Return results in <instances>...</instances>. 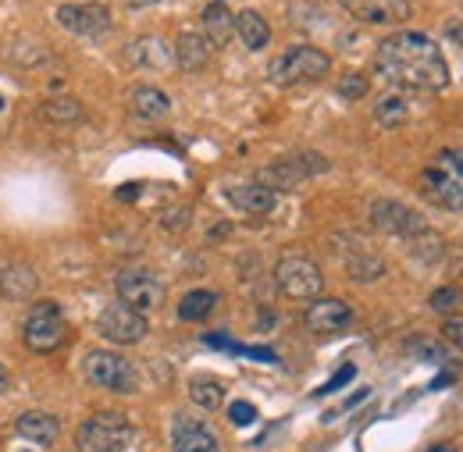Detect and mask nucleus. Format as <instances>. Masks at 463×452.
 I'll return each mask as SVG.
<instances>
[{"mask_svg": "<svg viewBox=\"0 0 463 452\" xmlns=\"http://www.w3.org/2000/svg\"><path fill=\"white\" fill-rule=\"evenodd\" d=\"M374 68L400 93H442L449 86V64L442 47L424 33H392L378 43Z\"/></svg>", "mask_w": 463, "mask_h": 452, "instance_id": "obj_1", "label": "nucleus"}, {"mask_svg": "<svg viewBox=\"0 0 463 452\" xmlns=\"http://www.w3.org/2000/svg\"><path fill=\"white\" fill-rule=\"evenodd\" d=\"M132 438H136V428L118 410H100V413L86 417L75 431L79 452H125L132 446Z\"/></svg>", "mask_w": 463, "mask_h": 452, "instance_id": "obj_2", "label": "nucleus"}, {"mask_svg": "<svg viewBox=\"0 0 463 452\" xmlns=\"http://www.w3.org/2000/svg\"><path fill=\"white\" fill-rule=\"evenodd\" d=\"M82 374L90 378V385L108 389V392H121V396L139 389V367L115 349H90L82 356Z\"/></svg>", "mask_w": 463, "mask_h": 452, "instance_id": "obj_3", "label": "nucleus"}, {"mask_svg": "<svg viewBox=\"0 0 463 452\" xmlns=\"http://www.w3.org/2000/svg\"><path fill=\"white\" fill-rule=\"evenodd\" d=\"M332 71V57L325 54L321 47H310V43H299V47H289L282 57L271 61V82L275 86H299V82H317Z\"/></svg>", "mask_w": 463, "mask_h": 452, "instance_id": "obj_4", "label": "nucleus"}, {"mask_svg": "<svg viewBox=\"0 0 463 452\" xmlns=\"http://www.w3.org/2000/svg\"><path fill=\"white\" fill-rule=\"evenodd\" d=\"M275 285H279V292L286 296V299H296V303H314V299H321V292H325V275H321V268L310 260V257H303V253H286L279 264H275Z\"/></svg>", "mask_w": 463, "mask_h": 452, "instance_id": "obj_5", "label": "nucleus"}, {"mask_svg": "<svg viewBox=\"0 0 463 452\" xmlns=\"http://www.w3.org/2000/svg\"><path fill=\"white\" fill-rule=\"evenodd\" d=\"M68 332L71 328H68V321H64V314H61V306L54 299L36 303L29 310L25 325H22V339H25V345L33 353H54V349H61L68 342Z\"/></svg>", "mask_w": 463, "mask_h": 452, "instance_id": "obj_6", "label": "nucleus"}, {"mask_svg": "<svg viewBox=\"0 0 463 452\" xmlns=\"http://www.w3.org/2000/svg\"><path fill=\"white\" fill-rule=\"evenodd\" d=\"M115 292L118 303L139 310L143 317L165 306V282L154 271H146V268H125L115 278Z\"/></svg>", "mask_w": 463, "mask_h": 452, "instance_id": "obj_7", "label": "nucleus"}, {"mask_svg": "<svg viewBox=\"0 0 463 452\" xmlns=\"http://www.w3.org/2000/svg\"><path fill=\"white\" fill-rule=\"evenodd\" d=\"M58 22L71 33V36H82V40H100L111 33L115 18H111V7L100 4V0H86V4H61L58 7Z\"/></svg>", "mask_w": 463, "mask_h": 452, "instance_id": "obj_8", "label": "nucleus"}, {"mask_svg": "<svg viewBox=\"0 0 463 452\" xmlns=\"http://www.w3.org/2000/svg\"><path fill=\"white\" fill-rule=\"evenodd\" d=\"M371 225L378 228V231H385V235H396V239H403L406 242V239L428 231V218H424L420 211L406 207L403 200H389V196H382V200L371 203Z\"/></svg>", "mask_w": 463, "mask_h": 452, "instance_id": "obj_9", "label": "nucleus"}, {"mask_svg": "<svg viewBox=\"0 0 463 452\" xmlns=\"http://www.w3.org/2000/svg\"><path fill=\"white\" fill-rule=\"evenodd\" d=\"M97 328H100V335L111 342V345H139V342L150 335V321L139 310L125 306V303L104 306Z\"/></svg>", "mask_w": 463, "mask_h": 452, "instance_id": "obj_10", "label": "nucleus"}, {"mask_svg": "<svg viewBox=\"0 0 463 452\" xmlns=\"http://www.w3.org/2000/svg\"><path fill=\"white\" fill-rule=\"evenodd\" d=\"M339 253H343V264H346V275L353 282L367 285V282H378L385 275V260L378 257L374 246H367L360 235H339L335 239Z\"/></svg>", "mask_w": 463, "mask_h": 452, "instance_id": "obj_11", "label": "nucleus"}, {"mask_svg": "<svg viewBox=\"0 0 463 452\" xmlns=\"http://www.w3.org/2000/svg\"><path fill=\"white\" fill-rule=\"evenodd\" d=\"M339 7L364 25H400L413 11L410 0H339Z\"/></svg>", "mask_w": 463, "mask_h": 452, "instance_id": "obj_12", "label": "nucleus"}, {"mask_svg": "<svg viewBox=\"0 0 463 452\" xmlns=\"http://www.w3.org/2000/svg\"><path fill=\"white\" fill-rule=\"evenodd\" d=\"M303 321H307V328L314 335H339L343 328L353 325V306L346 299H314L307 306Z\"/></svg>", "mask_w": 463, "mask_h": 452, "instance_id": "obj_13", "label": "nucleus"}, {"mask_svg": "<svg viewBox=\"0 0 463 452\" xmlns=\"http://www.w3.org/2000/svg\"><path fill=\"white\" fill-rule=\"evenodd\" d=\"M420 193L428 203L442 211H463V178L442 168H428L420 174Z\"/></svg>", "mask_w": 463, "mask_h": 452, "instance_id": "obj_14", "label": "nucleus"}, {"mask_svg": "<svg viewBox=\"0 0 463 452\" xmlns=\"http://www.w3.org/2000/svg\"><path fill=\"white\" fill-rule=\"evenodd\" d=\"M172 452H222V446H218V435L203 420L178 413L172 424Z\"/></svg>", "mask_w": 463, "mask_h": 452, "instance_id": "obj_15", "label": "nucleus"}, {"mask_svg": "<svg viewBox=\"0 0 463 452\" xmlns=\"http://www.w3.org/2000/svg\"><path fill=\"white\" fill-rule=\"evenodd\" d=\"M229 203L239 207L242 214H253V218H264L279 207V193L264 189L260 182H242V185H229Z\"/></svg>", "mask_w": 463, "mask_h": 452, "instance_id": "obj_16", "label": "nucleus"}, {"mask_svg": "<svg viewBox=\"0 0 463 452\" xmlns=\"http://www.w3.org/2000/svg\"><path fill=\"white\" fill-rule=\"evenodd\" d=\"M14 431L25 438V442H36V446H54L61 438V420L47 410H29L14 420Z\"/></svg>", "mask_w": 463, "mask_h": 452, "instance_id": "obj_17", "label": "nucleus"}, {"mask_svg": "<svg viewBox=\"0 0 463 452\" xmlns=\"http://www.w3.org/2000/svg\"><path fill=\"white\" fill-rule=\"evenodd\" d=\"M125 61L132 68H168V64H175V54L161 36H139L125 47Z\"/></svg>", "mask_w": 463, "mask_h": 452, "instance_id": "obj_18", "label": "nucleus"}, {"mask_svg": "<svg viewBox=\"0 0 463 452\" xmlns=\"http://www.w3.org/2000/svg\"><path fill=\"white\" fill-rule=\"evenodd\" d=\"M406 349H410L417 360L435 363V367H442V371H457V367H460L457 349H453L446 339H431V335H410V339H406Z\"/></svg>", "mask_w": 463, "mask_h": 452, "instance_id": "obj_19", "label": "nucleus"}, {"mask_svg": "<svg viewBox=\"0 0 463 452\" xmlns=\"http://www.w3.org/2000/svg\"><path fill=\"white\" fill-rule=\"evenodd\" d=\"M211 43L203 40V33H178V40H175L172 54H175V64L182 68V71H203L207 64H211Z\"/></svg>", "mask_w": 463, "mask_h": 452, "instance_id": "obj_20", "label": "nucleus"}, {"mask_svg": "<svg viewBox=\"0 0 463 452\" xmlns=\"http://www.w3.org/2000/svg\"><path fill=\"white\" fill-rule=\"evenodd\" d=\"M36 288H40V275L29 264H7L0 271V296L11 299V303H22V299L36 296Z\"/></svg>", "mask_w": 463, "mask_h": 452, "instance_id": "obj_21", "label": "nucleus"}, {"mask_svg": "<svg viewBox=\"0 0 463 452\" xmlns=\"http://www.w3.org/2000/svg\"><path fill=\"white\" fill-rule=\"evenodd\" d=\"M232 36H235V14L225 7V0H214L207 11H203V40L211 47H229Z\"/></svg>", "mask_w": 463, "mask_h": 452, "instance_id": "obj_22", "label": "nucleus"}, {"mask_svg": "<svg viewBox=\"0 0 463 452\" xmlns=\"http://www.w3.org/2000/svg\"><path fill=\"white\" fill-rule=\"evenodd\" d=\"M235 36L242 40L246 51H264L271 43V25H268V18L260 11L246 7V11L235 14Z\"/></svg>", "mask_w": 463, "mask_h": 452, "instance_id": "obj_23", "label": "nucleus"}, {"mask_svg": "<svg viewBox=\"0 0 463 452\" xmlns=\"http://www.w3.org/2000/svg\"><path fill=\"white\" fill-rule=\"evenodd\" d=\"M303 178H307V174L296 168V161L286 157V161H271V165H264L253 182H260V185H264V189H271V193H292Z\"/></svg>", "mask_w": 463, "mask_h": 452, "instance_id": "obj_24", "label": "nucleus"}, {"mask_svg": "<svg viewBox=\"0 0 463 452\" xmlns=\"http://www.w3.org/2000/svg\"><path fill=\"white\" fill-rule=\"evenodd\" d=\"M132 111L139 114L143 121H161V118L172 114V100L157 86H136L132 89Z\"/></svg>", "mask_w": 463, "mask_h": 452, "instance_id": "obj_25", "label": "nucleus"}, {"mask_svg": "<svg viewBox=\"0 0 463 452\" xmlns=\"http://www.w3.org/2000/svg\"><path fill=\"white\" fill-rule=\"evenodd\" d=\"M214 306H218V292H211V288H193V292H185V296L178 299V317L189 321V325H196V321H207V317L214 314Z\"/></svg>", "mask_w": 463, "mask_h": 452, "instance_id": "obj_26", "label": "nucleus"}, {"mask_svg": "<svg viewBox=\"0 0 463 452\" xmlns=\"http://www.w3.org/2000/svg\"><path fill=\"white\" fill-rule=\"evenodd\" d=\"M40 114L47 121H54V125H79L86 118V108L75 97H51V100L40 104Z\"/></svg>", "mask_w": 463, "mask_h": 452, "instance_id": "obj_27", "label": "nucleus"}, {"mask_svg": "<svg viewBox=\"0 0 463 452\" xmlns=\"http://www.w3.org/2000/svg\"><path fill=\"white\" fill-rule=\"evenodd\" d=\"M374 121L382 125V128H400L410 121V100H406L403 93H389V97H382L378 104H374Z\"/></svg>", "mask_w": 463, "mask_h": 452, "instance_id": "obj_28", "label": "nucleus"}, {"mask_svg": "<svg viewBox=\"0 0 463 452\" xmlns=\"http://www.w3.org/2000/svg\"><path fill=\"white\" fill-rule=\"evenodd\" d=\"M189 399H193L200 410H222V406H225V385H222L218 378L200 374V378L189 381Z\"/></svg>", "mask_w": 463, "mask_h": 452, "instance_id": "obj_29", "label": "nucleus"}, {"mask_svg": "<svg viewBox=\"0 0 463 452\" xmlns=\"http://www.w3.org/2000/svg\"><path fill=\"white\" fill-rule=\"evenodd\" d=\"M428 303H431V310H435V314H442L446 321H449V317H460L463 314V288L460 285H442V288H435V292H431V299H428Z\"/></svg>", "mask_w": 463, "mask_h": 452, "instance_id": "obj_30", "label": "nucleus"}, {"mask_svg": "<svg viewBox=\"0 0 463 452\" xmlns=\"http://www.w3.org/2000/svg\"><path fill=\"white\" fill-rule=\"evenodd\" d=\"M406 246L413 250V257H420V260H428V264H431V260H439V257H442V250H446V246H442V239H439L431 228H428V231H420V235H413V239H406Z\"/></svg>", "mask_w": 463, "mask_h": 452, "instance_id": "obj_31", "label": "nucleus"}, {"mask_svg": "<svg viewBox=\"0 0 463 452\" xmlns=\"http://www.w3.org/2000/svg\"><path fill=\"white\" fill-rule=\"evenodd\" d=\"M367 86H371V82H367L364 75H343L335 89H339L343 100H360V97H367Z\"/></svg>", "mask_w": 463, "mask_h": 452, "instance_id": "obj_32", "label": "nucleus"}, {"mask_svg": "<svg viewBox=\"0 0 463 452\" xmlns=\"http://www.w3.org/2000/svg\"><path fill=\"white\" fill-rule=\"evenodd\" d=\"M353 378H356V367H353V363H343V371H335V374L328 378V385H321V389H317V396H332V392H339V389L349 385Z\"/></svg>", "mask_w": 463, "mask_h": 452, "instance_id": "obj_33", "label": "nucleus"}, {"mask_svg": "<svg viewBox=\"0 0 463 452\" xmlns=\"http://www.w3.org/2000/svg\"><path fill=\"white\" fill-rule=\"evenodd\" d=\"M229 417L232 424H239V428H250L253 420H257V406L253 402H242V399H235L229 406Z\"/></svg>", "mask_w": 463, "mask_h": 452, "instance_id": "obj_34", "label": "nucleus"}, {"mask_svg": "<svg viewBox=\"0 0 463 452\" xmlns=\"http://www.w3.org/2000/svg\"><path fill=\"white\" fill-rule=\"evenodd\" d=\"M442 339L449 342V345L463 356V321L460 317H449V321L442 325Z\"/></svg>", "mask_w": 463, "mask_h": 452, "instance_id": "obj_35", "label": "nucleus"}, {"mask_svg": "<svg viewBox=\"0 0 463 452\" xmlns=\"http://www.w3.org/2000/svg\"><path fill=\"white\" fill-rule=\"evenodd\" d=\"M442 171H449V174L463 178V146H457V150H442Z\"/></svg>", "mask_w": 463, "mask_h": 452, "instance_id": "obj_36", "label": "nucleus"}, {"mask_svg": "<svg viewBox=\"0 0 463 452\" xmlns=\"http://www.w3.org/2000/svg\"><path fill=\"white\" fill-rule=\"evenodd\" d=\"M239 356H253V360H264V363H275L279 360L275 349H268V345H239Z\"/></svg>", "mask_w": 463, "mask_h": 452, "instance_id": "obj_37", "label": "nucleus"}, {"mask_svg": "<svg viewBox=\"0 0 463 452\" xmlns=\"http://www.w3.org/2000/svg\"><path fill=\"white\" fill-rule=\"evenodd\" d=\"M457 381V371H442L435 381H431V389H446V385H453Z\"/></svg>", "mask_w": 463, "mask_h": 452, "instance_id": "obj_38", "label": "nucleus"}, {"mask_svg": "<svg viewBox=\"0 0 463 452\" xmlns=\"http://www.w3.org/2000/svg\"><path fill=\"white\" fill-rule=\"evenodd\" d=\"M136 193H139V185H121V189H118V200L128 203V200H136Z\"/></svg>", "mask_w": 463, "mask_h": 452, "instance_id": "obj_39", "label": "nucleus"}, {"mask_svg": "<svg viewBox=\"0 0 463 452\" xmlns=\"http://www.w3.org/2000/svg\"><path fill=\"white\" fill-rule=\"evenodd\" d=\"M7 389H11V374H7V367L0 363V396H4Z\"/></svg>", "mask_w": 463, "mask_h": 452, "instance_id": "obj_40", "label": "nucleus"}, {"mask_svg": "<svg viewBox=\"0 0 463 452\" xmlns=\"http://www.w3.org/2000/svg\"><path fill=\"white\" fill-rule=\"evenodd\" d=\"M128 7H146V4H157V0H125Z\"/></svg>", "mask_w": 463, "mask_h": 452, "instance_id": "obj_41", "label": "nucleus"}, {"mask_svg": "<svg viewBox=\"0 0 463 452\" xmlns=\"http://www.w3.org/2000/svg\"><path fill=\"white\" fill-rule=\"evenodd\" d=\"M428 452H460V449H457V446H431Z\"/></svg>", "mask_w": 463, "mask_h": 452, "instance_id": "obj_42", "label": "nucleus"}, {"mask_svg": "<svg viewBox=\"0 0 463 452\" xmlns=\"http://www.w3.org/2000/svg\"><path fill=\"white\" fill-rule=\"evenodd\" d=\"M0 111H4V97H0Z\"/></svg>", "mask_w": 463, "mask_h": 452, "instance_id": "obj_43", "label": "nucleus"}]
</instances>
